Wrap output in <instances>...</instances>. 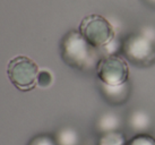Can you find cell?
Returning <instances> with one entry per match:
<instances>
[{
	"label": "cell",
	"mask_w": 155,
	"mask_h": 145,
	"mask_svg": "<svg viewBox=\"0 0 155 145\" xmlns=\"http://www.w3.org/2000/svg\"><path fill=\"white\" fill-rule=\"evenodd\" d=\"M61 52L67 65L82 70L96 67L100 61V49L87 42L79 31H71L66 35L62 41Z\"/></svg>",
	"instance_id": "cell-1"
},
{
	"label": "cell",
	"mask_w": 155,
	"mask_h": 145,
	"mask_svg": "<svg viewBox=\"0 0 155 145\" xmlns=\"http://www.w3.org/2000/svg\"><path fill=\"white\" fill-rule=\"evenodd\" d=\"M79 33L86 41L97 49L107 47L116 38V32L110 22L101 15L86 16L79 25Z\"/></svg>",
	"instance_id": "cell-2"
},
{
	"label": "cell",
	"mask_w": 155,
	"mask_h": 145,
	"mask_svg": "<svg viewBox=\"0 0 155 145\" xmlns=\"http://www.w3.org/2000/svg\"><path fill=\"white\" fill-rule=\"evenodd\" d=\"M39 67L25 56H17L9 61L7 74L12 84L21 91H30L38 84Z\"/></svg>",
	"instance_id": "cell-3"
},
{
	"label": "cell",
	"mask_w": 155,
	"mask_h": 145,
	"mask_svg": "<svg viewBox=\"0 0 155 145\" xmlns=\"http://www.w3.org/2000/svg\"><path fill=\"white\" fill-rule=\"evenodd\" d=\"M96 72L100 81L107 85H121L128 82L129 68L122 57L109 55L101 58L96 66Z\"/></svg>",
	"instance_id": "cell-4"
},
{
	"label": "cell",
	"mask_w": 155,
	"mask_h": 145,
	"mask_svg": "<svg viewBox=\"0 0 155 145\" xmlns=\"http://www.w3.org/2000/svg\"><path fill=\"white\" fill-rule=\"evenodd\" d=\"M124 55L135 65H150L155 59L154 40L144 33L133 34L126 39L122 46Z\"/></svg>",
	"instance_id": "cell-5"
},
{
	"label": "cell",
	"mask_w": 155,
	"mask_h": 145,
	"mask_svg": "<svg viewBox=\"0 0 155 145\" xmlns=\"http://www.w3.org/2000/svg\"><path fill=\"white\" fill-rule=\"evenodd\" d=\"M102 92L105 99L113 104H120L127 101L129 96V85L128 82L121 85H107L102 83Z\"/></svg>",
	"instance_id": "cell-6"
},
{
	"label": "cell",
	"mask_w": 155,
	"mask_h": 145,
	"mask_svg": "<svg viewBox=\"0 0 155 145\" xmlns=\"http://www.w3.org/2000/svg\"><path fill=\"white\" fill-rule=\"evenodd\" d=\"M128 126L137 134L146 133L152 126L151 116L144 110H134L128 117Z\"/></svg>",
	"instance_id": "cell-7"
},
{
	"label": "cell",
	"mask_w": 155,
	"mask_h": 145,
	"mask_svg": "<svg viewBox=\"0 0 155 145\" xmlns=\"http://www.w3.org/2000/svg\"><path fill=\"white\" fill-rule=\"evenodd\" d=\"M122 125V120L119 115L114 112H105L96 121V129L99 133L104 134L109 132L119 130Z\"/></svg>",
	"instance_id": "cell-8"
},
{
	"label": "cell",
	"mask_w": 155,
	"mask_h": 145,
	"mask_svg": "<svg viewBox=\"0 0 155 145\" xmlns=\"http://www.w3.org/2000/svg\"><path fill=\"white\" fill-rule=\"evenodd\" d=\"M58 145H79L81 135L73 127H64L57 133L56 136Z\"/></svg>",
	"instance_id": "cell-9"
},
{
	"label": "cell",
	"mask_w": 155,
	"mask_h": 145,
	"mask_svg": "<svg viewBox=\"0 0 155 145\" xmlns=\"http://www.w3.org/2000/svg\"><path fill=\"white\" fill-rule=\"evenodd\" d=\"M97 145H128L125 134L120 130L101 134Z\"/></svg>",
	"instance_id": "cell-10"
},
{
	"label": "cell",
	"mask_w": 155,
	"mask_h": 145,
	"mask_svg": "<svg viewBox=\"0 0 155 145\" xmlns=\"http://www.w3.org/2000/svg\"><path fill=\"white\" fill-rule=\"evenodd\" d=\"M128 145H155V138L146 133L136 134L128 141Z\"/></svg>",
	"instance_id": "cell-11"
},
{
	"label": "cell",
	"mask_w": 155,
	"mask_h": 145,
	"mask_svg": "<svg viewBox=\"0 0 155 145\" xmlns=\"http://www.w3.org/2000/svg\"><path fill=\"white\" fill-rule=\"evenodd\" d=\"M27 145H58L56 137L51 136L49 134H41L33 137Z\"/></svg>",
	"instance_id": "cell-12"
},
{
	"label": "cell",
	"mask_w": 155,
	"mask_h": 145,
	"mask_svg": "<svg viewBox=\"0 0 155 145\" xmlns=\"http://www.w3.org/2000/svg\"><path fill=\"white\" fill-rule=\"evenodd\" d=\"M52 83V75L50 72L43 70V72H39L38 76V85L42 86V87H48L49 85H51Z\"/></svg>",
	"instance_id": "cell-13"
},
{
	"label": "cell",
	"mask_w": 155,
	"mask_h": 145,
	"mask_svg": "<svg viewBox=\"0 0 155 145\" xmlns=\"http://www.w3.org/2000/svg\"><path fill=\"white\" fill-rule=\"evenodd\" d=\"M150 2H152V4H155V0H148Z\"/></svg>",
	"instance_id": "cell-14"
}]
</instances>
